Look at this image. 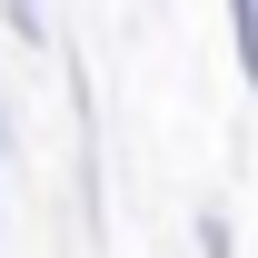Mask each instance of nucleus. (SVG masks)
<instances>
[{"label":"nucleus","mask_w":258,"mask_h":258,"mask_svg":"<svg viewBox=\"0 0 258 258\" xmlns=\"http://www.w3.org/2000/svg\"><path fill=\"white\" fill-rule=\"evenodd\" d=\"M228 40H238V80L258 90V0H238V10H228Z\"/></svg>","instance_id":"1"},{"label":"nucleus","mask_w":258,"mask_h":258,"mask_svg":"<svg viewBox=\"0 0 258 258\" xmlns=\"http://www.w3.org/2000/svg\"><path fill=\"white\" fill-rule=\"evenodd\" d=\"M0 30L20 40V50H40V40H50V20H40V10H0Z\"/></svg>","instance_id":"2"},{"label":"nucleus","mask_w":258,"mask_h":258,"mask_svg":"<svg viewBox=\"0 0 258 258\" xmlns=\"http://www.w3.org/2000/svg\"><path fill=\"white\" fill-rule=\"evenodd\" d=\"M199 258H238V238H228V219H219V209L199 219Z\"/></svg>","instance_id":"3"},{"label":"nucleus","mask_w":258,"mask_h":258,"mask_svg":"<svg viewBox=\"0 0 258 258\" xmlns=\"http://www.w3.org/2000/svg\"><path fill=\"white\" fill-rule=\"evenodd\" d=\"M0 159H10V99H0Z\"/></svg>","instance_id":"4"}]
</instances>
